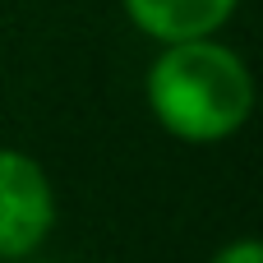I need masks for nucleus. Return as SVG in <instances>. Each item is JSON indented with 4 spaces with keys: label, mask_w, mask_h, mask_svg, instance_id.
Here are the masks:
<instances>
[{
    "label": "nucleus",
    "mask_w": 263,
    "mask_h": 263,
    "mask_svg": "<svg viewBox=\"0 0 263 263\" xmlns=\"http://www.w3.org/2000/svg\"><path fill=\"white\" fill-rule=\"evenodd\" d=\"M148 106L166 134L185 143H217L250 120L254 79L250 65L213 37L166 42L148 69Z\"/></svg>",
    "instance_id": "1"
},
{
    "label": "nucleus",
    "mask_w": 263,
    "mask_h": 263,
    "mask_svg": "<svg viewBox=\"0 0 263 263\" xmlns=\"http://www.w3.org/2000/svg\"><path fill=\"white\" fill-rule=\"evenodd\" d=\"M55 227V190L46 171L18 153L0 148V259L32 254Z\"/></svg>",
    "instance_id": "2"
},
{
    "label": "nucleus",
    "mask_w": 263,
    "mask_h": 263,
    "mask_svg": "<svg viewBox=\"0 0 263 263\" xmlns=\"http://www.w3.org/2000/svg\"><path fill=\"white\" fill-rule=\"evenodd\" d=\"M240 0H125V14L134 18L139 32L166 42H185V37H213Z\"/></svg>",
    "instance_id": "3"
},
{
    "label": "nucleus",
    "mask_w": 263,
    "mask_h": 263,
    "mask_svg": "<svg viewBox=\"0 0 263 263\" xmlns=\"http://www.w3.org/2000/svg\"><path fill=\"white\" fill-rule=\"evenodd\" d=\"M213 263H263V250H259V240H231L227 250H217L213 254Z\"/></svg>",
    "instance_id": "4"
}]
</instances>
